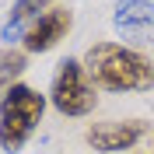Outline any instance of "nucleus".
<instances>
[{"label": "nucleus", "instance_id": "f257e3e1", "mask_svg": "<svg viewBox=\"0 0 154 154\" xmlns=\"http://www.w3.org/2000/svg\"><path fill=\"white\" fill-rule=\"evenodd\" d=\"M84 74L102 91H147L154 84V63L123 42H95L84 53Z\"/></svg>", "mask_w": 154, "mask_h": 154}, {"label": "nucleus", "instance_id": "f03ea898", "mask_svg": "<svg viewBox=\"0 0 154 154\" xmlns=\"http://www.w3.org/2000/svg\"><path fill=\"white\" fill-rule=\"evenodd\" d=\"M46 112V95H38L28 84H11L0 98V147L7 154L21 151L42 123Z\"/></svg>", "mask_w": 154, "mask_h": 154}, {"label": "nucleus", "instance_id": "7ed1b4c3", "mask_svg": "<svg viewBox=\"0 0 154 154\" xmlns=\"http://www.w3.org/2000/svg\"><path fill=\"white\" fill-rule=\"evenodd\" d=\"M49 102L63 116H88L95 109L98 95H95V84L84 74V63H77V60L60 63L56 77H53V88H49Z\"/></svg>", "mask_w": 154, "mask_h": 154}, {"label": "nucleus", "instance_id": "20e7f679", "mask_svg": "<svg viewBox=\"0 0 154 154\" xmlns=\"http://www.w3.org/2000/svg\"><path fill=\"white\" fill-rule=\"evenodd\" d=\"M112 25L123 42H154V4L151 0H119Z\"/></svg>", "mask_w": 154, "mask_h": 154}, {"label": "nucleus", "instance_id": "39448f33", "mask_svg": "<svg viewBox=\"0 0 154 154\" xmlns=\"http://www.w3.org/2000/svg\"><path fill=\"white\" fill-rule=\"evenodd\" d=\"M144 137V123L140 119H126V123H95L88 126V144L102 154H116V151H130Z\"/></svg>", "mask_w": 154, "mask_h": 154}, {"label": "nucleus", "instance_id": "423d86ee", "mask_svg": "<svg viewBox=\"0 0 154 154\" xmlns=\"http://www.w3.org/2000/svg\"><path fill=\"white\" fill-rule=\"evenodd\" d=\"M70 25H74L70 11H63V7H49L46 14H42V18H38L35 25L28 28V35L21 38V42H25V49H28V53H49L60 38H67Z\"/></svg>", "mask_w": 154, "mask_h": 154}, {"label": "nucleus", "instance_id": "0eeeda50", "mask_svg": "<svg viewBox=\"0 0 154 154\" xmlns=\"http://www.w3.org/2000/svg\"><path fill=\"white\" fill-rule=\"evenodd\" d=\"M46 4H49V0H18V4L11 7V18L4 21V28H0V38H4V42H18V38H25L28 28L42 18L38 11L46 7Z\"/></svg>", "mask_w": 154, "mask_h": 154}, {"label": "nucleus", "instance_id": "6e6552de", "mask_svg": "<svg viewBox=\"0 0 154 154\" xmlns=\"http://www.w3.org/2000/svg\"><path fill=\"white\" fill-rule=\"evenodd\" d=\"M21 67H25V56L21 53H11V56H0V77H14V74H21Z\"/></svg>", "mask_w": 154, "mask_h": 154}]
</instances>
